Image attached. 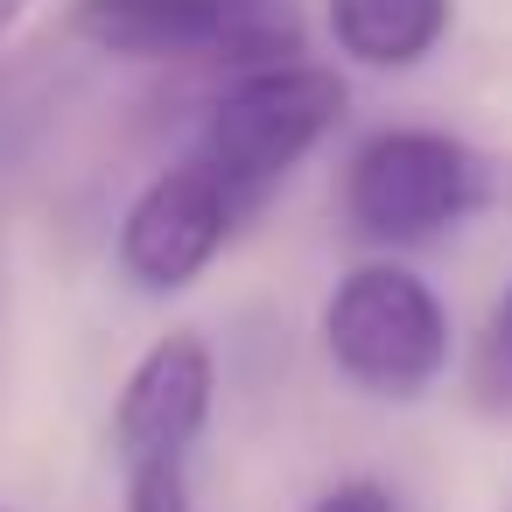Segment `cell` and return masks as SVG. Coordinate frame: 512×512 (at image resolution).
Returning a JSON list of instances; mask_svg holds the SVG:
<instances>
[{
	"instance_id": "cell-1",
	"label": "cell",
	"mask_w": 512,
	"mask_h": 512,
	"mask_svg": "<svg viewBox=\"0 0 512 512\" xmlns=\"http://www.w3.org/2000/svg\"><path fill=\"white\" fill-rule=\"evenodd\" d=\"M337 120H344V78L295 57V64L232 78L218 92V106L204 113L190 162L232 197L239 218H253Z\"/></svg>"
},
{
	"instance_id": "cell-2",
	"label": "cell",
	"mask_w": 512,
	"mask_h": 512,
	"mask_svg": "<svg viewBox=\"0 0 512 512\" xmlns=\"http://www.w3.org/2000/svg\"><path fill=\"white\" fill-rule=\"evenodd\" d=\"M211 344L169 330L141 351L113 407V456H120V512H197L190 505V456L211 421Z\"/></svg>"
},
{
	"instance_id": "cell-3",
	"label": "cell",
	"mask_w": 512,
	"mask_h": 512,
	"mask_svg": "<svg viewBox=\"0 0 512 512\" xmlns=\"http://www.w3.org/2000/svg\"><path fill=\"white\" fill-rule=\"evenodd\" d=\"M71 36L127 64H225L239 78L302 50L288 0H78Z\"/></svg>"
},
{
	"instance_id": "cell-4",
	"label": "cell",
	"mask_w": 512,
	"mask_h": 512,
	"mask_svg": "<svg viewBox=\"0 0 512 512\" xmlns=\"http://www.w3.org/2000/svg\"><path fill=\"white\" fill-rule=\"evenodd\" d=\"M323 344L344 379L386 400H414L449 365V309L435 288L393 260L351 267L323 302Z\"/></svg>"
},
{
	"instance_id": "cell-5",
	"label": "cell",
	"mask_w": 512,
	"mask_h": 512,
	"mask_svg": "<svg viewBox=\"0 0 512 512\" xmlns=\"http://www.w3.org/2000/svg\"><path fill=\"white\" fill-rule=\"evenodd\" d=\"M484 197V162L435 127H386L344 169V218L379 246H421Z\"/></svg>"
},
{
	"instance_id": "cell-6",
	"label": "cell",
	"mask_w": 512,
	"mask_h": 512,
	"mask_svg": "<svg viewBox=\"0 0 512 512\" xmlns=\"http://www.w3.org/2000/svg\"><path fill=\"white\" fill-rule=\"evenodd\" d=\"M239 225L246 218L232 211V197L183 155L162 176H148V190L127 204V218H120V267H127L134 288L176 295L232 246Z\"/></svg>"
},
{
	"instance_id": "cell-7",
	"label": "cell",
	"mask_w": 512,
	"mask_h": 512,
	"mask_svg": "<svg viewBox=\"0 0 512 512\" xmlns=\"http://www.w3.org/2000/svg\"><path fill=\"white\" fill-rule=\"evenodd\" d=\"M449 29V0H330V36L351 64L414 71Z\"/></svg>"
},
{
	"instance_id": "cell-8",
	"label": "cell",
	"mask_w": 512,
	"mask_h": 512,
	"mask_svg": "<svg viewBox=\"0 0 512 512\" xmlns=\"http://www.w3.org/2000/svg\"><path fill=\"white\" fill-rule=\"evenodd\" d=\"M470 393L484 414H512V288L498 295L491 323H484V344H477V365H470Z\"/></svg>"
},
{
	"instance_id": "cell-9",
	"label": "cell",
	"mask_w": 512,
	"mask_h": 512,
	"mask_svg": "<svg viewBox=\"0 0 512 512\" xmlns=\"http://www.w3.org/2000/svg\"><path fill=\"white\" fill-rule=\"evenodd\" d=\"M316 512H400V505H393L386 484H372V477H344V484H330V491L316 498Z\"/></svg>"
},
{
	"instance_id": "cell-10",
	"label": "cell",
	"mask_w": 512,
	"mask_h": 512,
	"mask_svg": "<svg viewBox=\"0 0 512 512\" xmlns=\"http://www.w3.org/2000/svg\"><path fill=\"white\" fill-rule=\"evenodd\" d=\"M22 8H29V0H0V43H8V29L22 22Z\"/></svg>"
},
{
	"instance_id": "cell-11",
	"label": "cell",
	"mask_w": 512,
	"mask_h": 512,
	"mask_svg": "<svg viewBox=\"0 0 512 512\" xmlns=\"http://www.w3.org/2000/svg\"><path fill=\"white\" fill-rule=\"evenodd\" d=\"M0 512H15V505H0Z\"/></svg>"
}]
</instances>
